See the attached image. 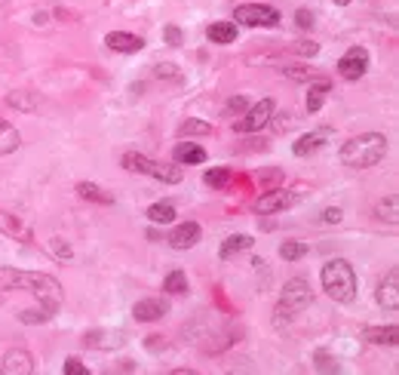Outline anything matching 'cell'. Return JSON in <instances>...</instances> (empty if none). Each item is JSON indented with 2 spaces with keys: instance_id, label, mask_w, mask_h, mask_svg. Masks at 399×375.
I'll list each match as a JSON object with an SVG mask.
<instances>
[{
  "instance_id": "6da1fadb",
  "label": "cell",
  "mask_w": 399,
  "mask_h": 375,
  "mask_svg": "<svg viewBox=\"0 0 399 375\" xmlns=\"http://www.w3.org/2000/svg\"><path fill=\"white\" fill-rule=\"evenodd\" d=\"M0 289H18V293H31L40 298V305H50L59 311L62 308V283L52 274H40V271H16V268H0Z\"/></svg>"
},
{
  "instance_id": "7a4b0ae2",
  "label": "cell",
  "mask_w": 399,
  "mask_h": 375,
  "mask_svg": "<svg viewBox=\"0 0 399 375\" xmlns=\"http://www.w3.org/2000/svg\"><path fill=\"white\" fill-rule=\"evenodd\" d=\"M387 136L381 133H363V136H354L350 142L341 145V163L350 166V170H372L387 157Z\"/></svg>"
},
{
  "instance_id": "3957f363",
  "label": "cell",
  "mask_w": 399,
  "mask_h": 375,
  "mask_svg": "<svg viewBox=\"0 0 399 375\" xmlns=\"http://www.w3.org/2000/svg\"><path fill=\"white\" fill-rule=\"evenodd\" d=\"M320 283L326 289V295L338 305H350L356 298V271L347 259H329L320 271Z\"/></svg>"
},
{
  "instance_id": "277c9868",
  "label": "cell",
  "mask_w": 399,
  "mask_h": 375,
  "mask_svg": "<svg viewBox=\"0 0 399 375\" xmlns=\"http://www.w3.org/2000/svg\"><path fill=\"white\" fill-rule=\"evenodd\" d=\"M313 302V289L310 283L304 277H292V280H286V286H283V295H280V305H276V326H283V320L289 323L295 320V314H301L304 308H310Z\"/></svg>"
},
{
  "instance_id": "5b68a950",
  "label": "cell",
  "mask_w": 399,
  "mask_h": 375,
  "mask_svg": "<svg viewBox=\"0 0 399 375\" xmlns=\"http://www.w3.org/2000/svg\"><path fill=\"white\" fill-rule=\"evenodd\" d=\"M123 170L126 173H138V175H151V179L166 182V185H179L184 179L179 163H160V161H151V157H145L138 151H126L123 154Z\"/></svg>"
},
{
  "instance_id": "8992f818",
  "label": "cell",
  "mask_w": 399,
  "mask_h": 375,
  "mask_svg": "<svg viewBox=\"0 0 399 375\" xmlns=\"http://www.w3.org/2000/svg\"><path fill=\"white\" fill-rule=\"evenodd\" d=\"M234 18L246 28H276L280 25V9L267 6V4H240L234 9Z\"/></svg>"
},
{
  "instance_id": "52a82bcc",
  "label": "cell",
  "mask_w": 399,
  "mask_h": 375,
  "mask_svg": "<svg viewBox=\"0 0 399 375\" xmlns=\"http://www.w3.org/2000/svg\"><path fill=\"white\" fill-rule=\"evenodd\" d=\"M366 71H369V50L366 46H350V50L338 59V74L350 83L366 77Z\"/></svg>"
},
{
  "instance_id": "ba28073f",
  "label": "cell",
  "mask_w": 399,
  "mask_h": 375,
  "mask_svg": "<svg viewBox=\"0 0 399 375\" xmlns=\"http://www.w3.org/2000/svg\"><path fill=\"white\" fill-rule=\"evenodd\" d=\"M274 99H262L258 105H252L243 114V120H237V133H258V129H264L267 124H271V117H274Z\"/></svg>"
},
{
  "instance_id": "9c48e42d",
  "label": "cell",
  "mask_w": 399,
  "mask_h": 375,
  "mask_svg": "<svg viewBox=\"0 0 399 375\" xmlns=\"http://www.w3.org/2000/svg\"><path fill=\"white\" fill-rule=\"evenodd\" d=\"M298 200H301V191H286V188H274V191H267V194L258 197L255 210L262 212V215H274V212L289 210V206H295Z\"/></svg>"
},
{
  "instance_id": "30bf717a",
  "label": "cell",
  "mask_w": 399,
  "mask_h": 375,
  "mask_svg": "<svg viewBox=\"0 0 399 375\" xmlns=\"http://www.w3.org/2000/svg\"><path fill=\"white\" fill-rule=\"evenodd\" d=\"M375 298L384 311H396L399 308V268H390L384 274V280L375 289Z\"/></svg>"
},
{
  "instance_id": "8fae6325",
  "label": "cell",
  "mask_w": 399,
  "mask_h": 375,
  "mask_svg": "<svg viewBox=\"0 0 399 375\" xmlns=\"http://www.w3.org/2000/svg\"><path fill=\"white\" fill-rule=\"evenodd\" d=\"M34 372V357L25 348H13L0 360V375H31Z\"/></svg>"
},
{
  "instance_id": "7c38bea8",
  "label": "cell",
  "mask_w": 399,
  "mask_h": 375,
  "mask_svg": "<svg viewBox=\"0 0 399 375\" xmlns=\"http://www.w3.org/2000/svg\"><path fill=\"white\" fill-rule=\"evenodd\" d=\"M200 237H203V228L197 222H181L179 228H172L169 231V246L172 249H179V252H184V249H193L200 243Z\"/></svg>"
},
{
  "instance_id": "4fadbf2b",
  "label": "cell",
  "mask_w": 399,
  "mask_h": 375,
  "mask_svg": "<svg viewBox=\"0 0 399 375\" xmlns=\"http://www.w3.org/2000/svg\"><path fill=\"white\" fill-rule=\"evenodd\" d=\"M166 314H169V302H166V298H142V302L133 305V317L138 323L163 320Z\"/></svg>"
},
{
  "instance_id": "5bb4252c",
  "label": "cell",
  "mask_w": 399,
  "mask_h": 375,
  "mask_svg": "<svg viewBox=\"0 0 399 375\" xmlns=\"http://www.w3.org/2000/svg\"><path fill=\"white\" fill-rule=\"evenodd\" d=\"M83 344L86 348H96V351H117V348H123L126 344V335L123 332H111V330H92L83 335Z\"/></svg>"
},
{
  "instance_id": "9a60e30c",
  "label": "cell",
  "mask_w": 399,
  "mask_h": 375,
  "mask_svg": "<svg viewBox=\"0 0 399 375\" xmlns=\"http://www.w3.org/2000/svg\"><path fill=\"white\" fill-rule=\"evenodd\" d=\"M329 138H332V129H329V126L313 129V133L301 136L298 142L292 145V154H295V157H310V154H317L320 148H326V142H329Z\"/></svg>"
},
{
  "instance_id": "2e32d148",
  "label": "cell",
  "mask_w": 399,
  "mask_h": 375,
  "mask_svg": "<svg viewBox=\"0 0 399 375\" xmlns=\"http://www.w3.org/2000/svg\"><path fill=\"white\" fill-rule=\"evenodd\" d=\"M105 43L111 46L114 53H142L145 50V40L138 34H129V31H111L105 37Z\"/></svg>"
},
{
  "instance_id": "e0dca14e",
  "label": "cell",
  "mask_w": 399,
  "mask_h": 375,
  "mask_svg": "<svg viewBox=\"0 0 399 375\" xmlns=\"http://www.w3.org/2000/svg\"><path fill=\"white\" fill-rule=\"evenodd\" d=\"M172 161L179 166H197V163H206V151L193 142H181V145H175Z\"/></svg>"
},
{
  "instance_id": "ac0fdd59",
  "label": "cell",
  "mask_w": 399,
  "mask_h": 375,
  "mask_svg": "<svg viewBox=\"0 0 399 375\" xmlns=\"http://www.w3.org/2000/svg\"><path fill=\"white\" fill-rule=\"evenodd\" d=\"M363 335H366V342L387 344V348H396V342H399V330H396L393 323L390 326H366Z\"/></svg>"
},
{
  "instance_id": "d6986e66",
  "label": "cell",
  "mask_w": 399,
  "mask_h": 375,
  "mask_svg": "<svg viewBox=\"0 0 399 375\" xmlns=\"http://www.w3.org/2000/svg\"><path fill=\"white\" fill-rule=\"evenodd\" d=\"M252 237L249 234H234V237H227L225 243H221V249H218V259L221 261H230L234 256H240V252H246V249H252Z\"/></svg>"
},
{
  "instance_id": "ffe728a7",
  "label": "cell",
  "mask_w": 399,
  "mask_h": 375,
  "mask_svg": "<svg viewBox=\"0 0 399 375\" xmlns=\"http://www.w3.org/2000/svg\"><path fill=\"white\" fill-rule=\"evenodd\" d=\"M329 92H332V83H329V80H313V83H310V87H308V99H304V108H308V114H317Z\"/></svg>"
},
{
  "instance_id": "44dd1931",
  "label": "cell",
  "mask_w": 399,
  "mask_h": 375,
  "mask_svg": "<svg viewBox=\"0 0 399 375\" xmlns=\"http://www.w3.org/2000/svg\"><path fill=\"white\" fill-rule=\"evenodd\" d=\"M206 37L218 46H227V43L237 40V25L234 22H215V25L206 28Z\"/></svg>"
},
{
  "instance_id": "7402d4cb",
  "label": "cell",
  "mask_w": 399,
  "mask_h": 375,
  "mask_svg": "<svg viewBox=\"0 0 399 375\" xmlns=\"http://www.w3.org/2000/svg\"><path fill=\"white\" fill-rule=\"evenodd\" d=\"M6 105L16 111H25V114H34V111L40 108V99H37V92H9Z\"/></svg>"
},
{
  "instance_id": "603a6c76",
  "label": "cell",
  "mask_w": 399,
  "mask_h": 375,
  "mask_svg": "<svg viewBox=\"0 0 399 375\" xmlns=\"http://www.w3.org/2000/svg\"><path fill=\"white\" fill-rule=\"evenodd\" d=\"M375 215L381 222H387V224H396L399 222V197L396 194H387L384 200H378L375 203Z\"/></svg>"
},
{
  "instance_id": "cb8c5ba5",
  "label": "cell",
  "mask_w": 399,
  "mask_h": 375,
  "mask_svg": "<svg viewBox=\"0 0 399 375\" xmlns=\"http://www.w3.org/2000/svg\"><path fill=\"white\" fill-rule=\"evenodd\" d=\"M18 145H22V136H18V129H16L13 124H6V120H0V157H4V154H13Z\"/></svg>"
},
{
  "instance_id": "d4e9b609",
  "label": "cell",
  "mask_w": 399,
  "mask_h": 375,
  "mask_svg": "<svg viewBox=\"0 0 399 375\" xmlns=\"http://www.w3.org/2000/svg\"><path fill=\"white\" fill-rule=\"evenodd\" d=\"M0 231L9 234V237H16V240H31V231H28L25 224L16 219V215H9L4 210H0Z\"/></svg>"
},
{
  "instance_id": "484cf974",
  "label": "cell",
  "mask_w": 399,
  "mask_h": 375,
  "mask_svg": "<svg viewBox=\"0 0 399 375\" xmlns=\"http://www.w3.org/2000/svg\"><path fill=\"white\" fill-rule=\"evenodd\" d=\"M59 314L55 308L50 305H40V308H28V311L18 314V323H25V326H37V323H46V320H52V317Z\"/></svg>"
},
{
  "instance_id": "4316f807",
  "label": "cell",
  "mask_w": 399,
  "mask_h": 375,
  "mask_svg": "<svg viewBox=\"0 0 399 375\" xmlns=\"http://www.w3.org/2000/svg\"><path fill=\"white\" fill-rule=\"evenodd\" d=\"M77 194L83 197V200H92V203H105V206L114 203V194H108L105 188H99V185H92V182H80L77 185Z\"/></svg>"
},
{
  "instance_id": "83f0119b",
  "label": "cell",
  "mask_w": 399,
  "mask_h": 375,
  "mask_svg": "<svg viewBox=\"0 0 399 375\" xmlns=\"http://www.w3.org/2000/svg\"><path fill=\"white\" fill-rule=\"evenodd\" d=\"M175 206L169 203V200H160V203H151L147 206V219H151L154 224H169V222H175Z\"/></svg>"
},
{
  "instance_id": "f1b7e54d",
  "label": "cell",
  "mask_w": 399,
  "mask_h": 375,
  "mask_svg": "<svg viewBox=\"0 0 399 375\" xmlns=\"http://www.w3.org/2000/svg\"><path fill=\"white\" fill-rule=\"evenodd\" d=\"M163 289L169 295H184L188 293V274H184V271H169V274H166V280H163Z\"/></svg>"
},
{
  "instance_id": "f546056e",
  "label": "cell",
  "mask_w": 399,
  "mask_h": 375,
  "mask_svg": "<svg viewBox=\"0 0 399 375\" xmlns=\"http://www.w3.org/2000/svg\"><path fill=\"white\" fill-rule=\"evenodd\" d=\"M310 252V246L308 243H301V240H286V243H280V259H286V261H298V259H304Z\"/></svg>"
},
{
  "instance_id": "4dcf8cb0",
  "label": "cell",
  "mask_w": 399,
  "mask_h": 375,
  "mask_svg": "<svg viewBox=\"0 0 399 375\" xmlns=\"http://www.w3.org/2000/svg\"><path fill=\"white\" fill-rule=\"evenodd\" d=\"M203 182H206L212 191H225V188L230 185V170H221V166L218 170H206L203 173Z\"/></svg>"
},
{
  "instance_id": "1f68e13d",
  "label": "cell",
  "mask_w": 399,
  "mask_h": 375,
  "mask_svg": "<svg viewBox=\"0 0 399 375\" xmlns=\"http://www.w3.org/2000/svg\"><path fill=\"white\" fill-rule=\"evenodd\" d=\"M179 136H212V124H206V120H184V124L179 126Z\"/></svg>"
},
{
  "instance_id": "d6a6232c",
  "label": "cell",
  "mask_w": 399,
  "mask_h": 375,
  "mask_svg": "<svg viewBox=\"0 0 399 375\" xmlns=\"http://www.w3.org/2000/svg\"><path fill=\"white\" fill-rule=\"evenodd\" d=\"M271 124H274V129H276V133H286V129H292L295 124H298V117H295V114H289V111H286V114H276V111H274Z\"/></svg>"
},
{
  "instance_id": "836d02e7",
  "label": "cell",
  "mask_w": 399,
  "mask_h": 375,
  "mask_svg": "<svg viewBox=\"0 0 399 375\" xmlns=\"http://www.w3.org/2000/svg\"><path fill=\"white\" fill-rule=\"evenodd\" d=\"M62 372H64V375H89V369L80 363V357H68V360H64Z\"/></svg>"
},
{
  "instance_id": "e575fe53",
  "label": "cell",
  "mask_w": 399,
  "mask_h": 375,
  "mask_svg": "<svg viewBox=\"0 0 399 375\" xmlns=\"http://www.w3.org/2000/svg\"><path fill=\"white\" fill-rule=\"evenodd\" d=\"M341 366H338V360H332L329 354H317V372H338Z\"/></svg>"
},
{
  "instance_id": "d590c367",
  "label": "cell",
  "mask_w": 399,
  "mask_h": 375,
  "mask_svg": "<svg viewBox=\"0 0 399 375\" xmlns=\"http://www.w3.org/2000/svg\"><path fill=\"white\" fill-rule=\"evenodd\" d=\"M243 111H246V99H243V96H234V99H227V105H225V117L243 114Z\"/></svg>"
},
{
  "instance_id": "8d00e7d4",
  "label": "cell",
  "mask_w": 399,
  "mask_h": 375,
  "mask_svg": "<svg viewBox=\"0 0 399 375\" xmlns=\"http://www.w3.org/2000/svg\"><path fill=\"white\" fill-rule=\"evenodd\" d=\"M313 22H317V18H313L310 9H298V13H295V25H298L301 31H308V28H313Z\"/></svg>"
},
{
  "instance_id": "74e56055",
  "label": "cell",
  "mask_w": 399,
  "mask_h": 375,
  "mask_svg": "<svg viewBox=\"0 0 399 375\" xmlns=\"http://www.w3.org/2000/svg\"><path fill=\"white\" fill-rule=\"evenodd\" d=\"M341 215H344V212H341L338 206H329V210H322V212H320V222H322V224H338V222H341Z\"/></svg>"
},
{
  "instance_id": "f35d334b",
  "label": "cell",
  "mask_w": 399,
  "mask_h": 375,
  "mask_svg": "<svg viewBox=\"0 0 399 375\" xmlns=\"http://www.w3.org/2000/svg\"><path fill=\"white\" fill-rule=\"evenodd\" d=\"M163 37L169 40V46H181V31L175 25H169V28H163Z\"/></svg>"
},
{
  "instance_id": "ab89813d",
  "label": "cell",
  "mask_w": 399,
  "mask_h": 375,
  "mask_svg": "<svg viewBox=\"0 0 399 375\" xmlns=\"http://www.w3.org/2000/svg\"><path fill=\"white\" fill-rule=\"evenodd\" d=\"M52 249H55V256H59V259H71V256H74V249L68 246V243H62L59 237L52 240Z\"/></svg>"
},
{
  "instance_id": "60d3db41",
  "label": "cell",
  "mask_w": 399,
  "mask_h": 375,
  "mask_svg": "<svg viewBox=\"0 0 399 375\" xmlns=\"http://www.w3.org/2000/svg\"><path fill=\"white\" fill-rule=\"evenodd\" d=\"M154 74H157V77H181V74L175 71V65H169V62H166V65H157Z\"/></svg>"
},
{
  "instance_id": "b9f144b4",
  "label": "cell",
  "mask_w": 399,
  "mask_h": 375,
  "mask_svg": "<svg viewBox=\"0 0 399 375\" xmlns=\"http://www.w3.org/2000/svg\"><path fill=\"white\" fill-rule=\"evenodd\" d=\"M295 53H301V55H317V53H320V43H308V40H304V43L295 46Z\"/></svg>"
},
{
  "instance_id": "7bdbcfd3",
  "label": "cell",
  "mask_w": 399,
  "mask_h": 375,
  "mask_svg": "<svg viewBox=\"0 0 399 375\" xmlns=\"http://www.w3.org/2000/svg\"><path fill=\"white\" fill-rule=\"evenodd\" d=\"M147 348H151V351L160 348V335H147Z\"/></svg>"
},
{
  "instance_id": "ee69618b",
  "label": "cell",
  "mask_w": 399,
  "mask_h": 375,
  "mask_svg": "<svg viewBox=\"0 0 399 375\" xmlns=\"http://www.w3.org/2000/svg\"><path fill=\"white\" fill-rule=\"evenodd\" d=\"M332 4H338V6H347V4H354V0H332Z\"/></svg>"
}]
</instances>
